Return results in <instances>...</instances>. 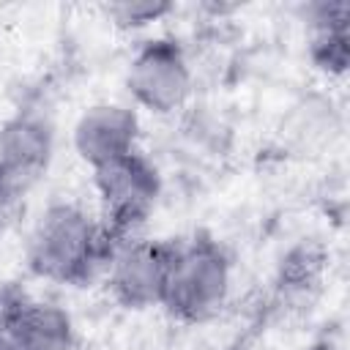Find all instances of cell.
I'll return each instance as SVG.
<instances>
[{
	"mask_svg": "<svg viewBox=\"0 0 350 350\" xmlns=\"http://www.w3.org/2000/svg\"><path fill=\"white\" fill-rule=\"evenodd\" d=\"M118 246L88 211L74 202H52L33 224L25 260L38 279L88 287L109 268Z\"/></svg>",
	"mask_w": 350,
	"mask_h": 350,
	"instance_id": "6da1fadb",
	"label": "cell"
},
{
	"mask_svg": "<svg viewBox=\"0 0 350 350\" xmlns=\"http://www.w3.org/2000/svg\"><path fill=\"white\" fill-rule=\"evenodd\" d=\"M232 262L211 235L178 243L161 309L178 323H205L230 298Z\"/></svg>",
	"mask_w": 350,
	"mask_h": 350,
	"instance_id": "7a4b0ae2",
	"label": "cell"
},
{
	"mask_svg": "<svg viewBox=\"0 0 350 350\" xmlns=\"http://www.w3.org/2000/svg\"><path fill=\"white\" fill-rule=\"evenodd\" d=\"M93 186L101 202V224L115 243L137 238L161 197V175L139 150L93 170Z\"/></svg>",
	"mask_w": 350,
	"mask_h": 350,
	"instance_id": "3957f363",
	"label": "cell"
},
{
	"mask_svg": "<svg viewBox=\"0 0 350 350\" xmlns=\"http://www.w3.org/2000/svg\"><path fill=\"white\" fill-rule=\"evenodd\" d=\"M55 156V126L46 115L16 112L0 126V211L19 205L46 175Z\"/></svg>",
	"mask_w": 350,
	"mask_h": 350,
	"instance_id": "277c9868",
	"label": "cell"
},
{
	"mask_svg": "<svg viewBox=\"0 0 350 350\" xmlns=\"http://www.w3.org/2000/svg\"><path fill=\"white\" fill-rule=\"evenodd\" d=\"M178 241L167 238H131L123 241L107 268V284L112 298L131 312L153 309L164 304L167 282Z\"/></svg>",
	"mask_w": 350,
	"mask_h": 350,
	"instance_id": "5b68a950",
	"label": "cell"
},
{
	"mask_svg": "<svg viewBox=\"0 0 350 350\" xmlns=\"http://www.w3.org/2000/svg\"><path fill=\"white\" fill-rule=\"evenodd\" d=\"M126 90L137 107L153 115L180 109L191 93V66L175 38L145 41L126 71Z\"/></svg>",
	"mask_w": 350,
	"mask_h": 350,
	"instance_id": "8992f818",
	"label": "cell"
},
{
	"mask_svg": "<svg viewBox=\"0 0 350 350\" xmlns=\"http://www.w3.org/2000/svg\"><path fill=\"white\" fill-rule=\"evenodd\" d=\"M74 323L66 309L36 301L16 284H0V350H71Z\"/></svg>",
	"mask_w": 350,
	"mask_h": 350,
	"instance_id": "52a82bcc",
	"label": "cell"
},
{
	"mask_svg": "<svg viewBox=\"0 0 350 350\" xmlns=\"http://www.w3.org/2000/svg\"><path fill=\"white\" fill-rule=\"evenodd\" d=\"M139 139V118L137 109L115 101H101L88 107L71 131V142L77 156L90 167H107L137 150Z\"/></svg>",
	"mask_w": 350,
	"mask_h": 350,
	"instance_id": "ba28073f",
	"label": "cell"
},
{
	"mask_svg": "<svg viewBox=\"0 0 350 350\" xmlns=\"http://www.w3.org/2000/svg\"><path fill=\"white\" fill-rule=\"evenodd\" d=\"M309 57L312 63L328 74V77H342L350 63V38H347V25H334V27H309Z\"/></svg>",
	"mask_w": 350,
	"mask_h": 350,
	"instance_id": "9c48e42d",
	"label": "cell"
},
{
	"mask_svg": "<svg viewBox=\"0 0 350 350\" xmlns=\"http://www.w3.org/2000/svg\"><path fill=\"white\" fill-rule=\"evenodd\" d=\"M101 11L120 30H142V27L170 16L175 11V5L170 0H118V3L101 5Z\"/></svg>",
	"mask_w": 350,
	"mask_h": 350,
	"instance_id": "30bf717a",
	"label": "cell"
},
{
	"mask_svg": "<svg viewBox=\"0 0 350 350\" xmlns=\"http://www.w3.org/2000/svg\"><path fill=\"white\" fill-rule=\"evenodd\" d=\"M320 271H323V257L314 254L312 249L301 246L295 252L287 254V260L282 262V282L287 287H312V282L320 279Z\"/></svg>",
	"mask_w": 350,
	"mask_h": 350,
	"instance_id": "8fae6325",
	"label": "cell"
},
{
	"mask_svg": "<svg viewBox=\"0 0 350 350\" xmlns=\"http://www.w3.org/2000/svg\"><path fill=\"white\" fill-rule=\"evenodd\" d=\"M328 350H331V347H328Z\"/></svg>",
	"mask_w": 350,
	"mask_h": 350,
	"instance_id": "7c38bea8",
	"label": "cell"
}]
</instances>
